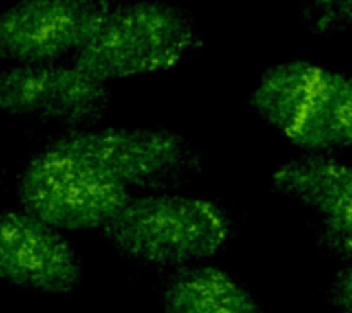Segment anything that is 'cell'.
<instances>
[{"mask_svg": "<svg viewBox=\"0 0 352 313\" xmlns=\"http://www.w3.org/2000/svg\"><path fill=\"white\" fill-rule=\"evenodd\" d=\"M101 231L121 258L169 271L224 251L236 236V220L213 200L158 191L131 194Z\"/></svg>", "mask_w": 352, "mask_h": 313, "instance_id": "6da1fadb", "label": "cell"}, {"mask_svg": "<svg viewBox=\"0 0 352 313\" xmlns=\"http://www.w3.org/2000/svg\"><path fill=\"white\" fill-rule=\"evenodd\" d=\"M200 48L189 11L162 0H114L92 37L72 55V65L107 82L167 71Z\"/></svg>", "mask_w": 352, "mask_h": 313, "instance_id": "7a4b0ae2", "label": "cell"}, {"mask_svg": "<svg viewBox=\"0 0 352 313\" xmlns=\"http://www.w3.org/2000/svg\"><path fill=\"white\" fill-rule=\"evenodd\" d=\"M263 121L292 145L316 154L352 143L349 76L308 60H288L264 71L248 97Z\"/></svg>", "mask_w": 352, "mask_h": 313, "instance_id": "3957f363", "label": "cell"}, {"mask_svg": "<svg viewBox=\"0 0 352 313\" xmlns=\"http://www.w3.org/2000/svg\"><path fill=\"white\" fill-rule=\"evenodd\" d=\"M131 194L129 187L52 139L16 178L22 211L59 231L101 229Z\"/></svg>", "mask_w": 352, "mask_h": 313, "instance_id": "277c9868", "label": "cell"}, {"mask_svg": "<svg viewBox=\"0 0 352 313\" xmlns=\"http://www.w3.org/2000/svg\"><path fill=\"white\" fill-rule=\"evenodd\" d=\"M52 141L87 159L125 187L178 191L204 172V156L189 137L164 128H76Z\"/></svg>", "mask_w": 352, "mask_h": 313, "instance_id": "5b68a950", "label": "cell"}, {"mask_svg": "<svg viewBox=\"0 0 352 313\" xmlns=\"http://www.w3.org/2000/svg\"><path fill=\"white\" fill-rule=\"evenodd\" d=\"M112 104L107 82L74 65L41 62L0 70V112L68 130L104 123Z\"/></svg>", "mask_w": 352, "mask_h": 313, "instance_id": "8992f818", "label": "cell"}, {"mask_svg": "<svg viewBox=\"0 0 352 313\" xmlns=\"http://www.w3.org/2000/svg\"><path fill=\"white\" fill-rule=\"evenodd\" d=\"M112 4L114 0H19L0 13V57L41 65L74 55Z\"/></svg>", "mask_w": 352, "mask_h": 313, "instance_id": "52a82bcc", "label": "cell"}, {"mask_svg": "<svg viewBox=\"0 0 352 313\" xmlns=\"http://www.w3.org/2000/svg\"><path fill=\"white\" fill-rule=\"evenodd\" d=\"M275 194L308 209L316 244L336 260L352 255V170L330 154L307 152L286 161L270 180Z\"/></svg>", "mask_w": 352, "mask_h": 313, "instance_id": "ba28073f", "label": "cell"}, {"mask_svg": "<svg viewBox=\"0 0 352 313\" xmlns=\"http://www.w3.org/2000/svg\"><path fill=\"white\" fill-rule=\"evenodd\" d=\"M0 280L63 295L81 284L79 253L59 229L22 209L0 211Z\"/></svg>", "mask_w": 352, "mask_h": 313, "instance_id": "9c48e42d", "label": "cell"}, {"mask_svg": "<svg viewBox=\"0 0 352 313\" xmlns=\"http://www.w3.org/2000/svg\"><path fill=\"white\" fill-rule=\"evenodd\" d=\"M164 313H264L263 304L213 264H189L169 269L158 286Z\"/></svg>", "mask_w": 352, "mask_h": 313, "instance_id": "30bf717a", "label": "cell"}, {"mask_svg": "<svg viewBox=\"0 0 352 313\" xmlns=\"http://www.w3.org/2000/svg\"><path fill=\"white\" fill-rule=\"evenodd\" d=\"M352 0H307L302 19L310 32L321 37L346 32L351 27Z\"/></svg>", "mask_w": 352, "mask_h": 313, "instance_id": "8fae6325", "label": "cell"}, {"mask_svg": "<svg viewBox=\"0 0 352 313\" xmlns=\"http://www.w3.org/2000/svg\"><path fill=\"white\" fill-rule=\"evenodd\" d=\"M327 301L336 313H352V264L338 260V266L330 275L327 288Z\"/></svg>", "mask_w": 352, "mask_h": 313, "instance_id": "7c38bea8", "label": "cell"}]
</instances>
